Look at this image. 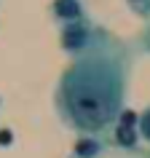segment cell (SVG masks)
I'll list each match as a JSON object with an SVG mask.
<instances>
[{
	"instance_id": "5",
	"label": "cell",
	"mask_w": 150,
	"mask_h": 158,
	"mask_svg": "<svg viewBox=\"0 0 150 158\" xmlns=\"http://www.w3.org/2000/svg\"><path fill=\"white\" fill-rule=\"evenodd\" d=\"M67 158H150V150H145V148L126 150V148H118V145H113V142L107 139L94 156H75V153H70Z\"/></svg>"
},
{
	"instance_id": "3",
	"label": "cell",
	"mask_w": 150,
	"mask_h": 158,
	"mask_svg": "<svg viewBox=\"0 0 150 158\" xmlns=\"http://www.w3.org/2000/svg\"><path fill=\"white\" fill-rule=\"evenodd\" d=\"M140 113L134 110H123L118 123L113 126L110 131V142L118 145V148H126V150H137L140 148Z\"/></svg>"
},
{
	"instance_id": "2",
	"label": "cell",
	"mask_w": 150,
	"mask_h": 158,
	"mask_svg": "<svg viewBox=\"0 0 150 158\" xmlns=\"http://www.w3.org/2000/svg\"><path fill=\"white\" fill-rule=\"evenodd\" d=\"M110 40H113V32H107L105 27H99L91 19H81L75 24L59 27V48L65 51V54H70L73 59L81 56V54L102 48Z\"/></svg>"
},
{
	"instance_id": "9",
	"label": "cell",
	"mask_w": 150,
	"mask_h": 158,
	"mask_svg": "<svg viewBox=\"0 0 150 158\" xmlns=\"http://www.w3.org/2000/svg\"><path fill=\"white\" fill-rule=\"evenodd\" d=\"M0 145H11V131H0Z\"/></svg>"
},
{
	"instance_id": "7",
	"label": "cell",
	"mask_w": 150,
	"mask_h": 158,
	"mask_svg": "<svg viewBox=\"0 0 150 158\" xmlns=\"http://www.w3.org/2000/svg\"><path fill=\"white\" fill-rule=\"evenodd\" d=\"M126 6L134 16H140L145 24L150 22V0H126Z\"/></svg>"
},
{
	"instance_id": "6",
	"label": "cell",
	"mask_w": 150,
	"mask_h": 158,
	"mask_svg": "<svg viewBox=\"0 0 150 158\" xmlns=\"http://www.w3.org/2000/svg\"><path fill=\"white\" fill-rule=\"evenodd\" d=\"M134 51H137V54H148V56H150V22L137 32V38H134Z\"/></svg>"
},
{
	"instance_id": "1",
	"label": "cell",
	"mask_w": 150,
	"mask_h": 158,
	"mask_svg": "<svg viewBox=\"0 0 150 158\" xmlns=\"http://www.w3.org/2000/svg\"><path fill=\"white\" fill-rule=\"evenodd\" d=\"M131 48L121 38L75 56L59 75L54 105L67 129L81 137H107L123 113Z\"/></svg>"
},
{
	"instance_id": "8",
	"label": "cell",
	"mask_w": 150,
	"mask_h": 158,
	"mask_svg": "<svg viewBox=\"0 0 150 158\" xmlns=\"http://www.w3.org/2000/svg\"><path fill=\"white\" fill-rule=\"evenodd\" d=\"M140 137H142V142L150 148V105H145L142 113H140Z\"/></svg>"
},
{
	"instance_id": "4",
	"label": "cell",
	"mask_w": 150,
	"mask_h": 158,
	"mask_svg": "<svg viewBox=\"0 0 150 158\" xmlns=\"http://www.w3.org/2000/svg\"><path fill=\"white\" fill-rule=\"evenodd\" d=\"M51 16L65 27V24L81 22V19H89V14H86L83 0H54L51 3Z\"/></svg>"
}]
</instances>
